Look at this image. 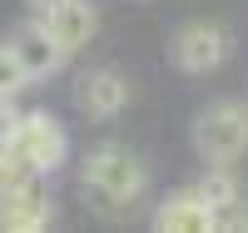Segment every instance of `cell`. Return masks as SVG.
<instances>
[{"mask_svg":"<svg viewBox=\"0 0 248 233\" xmlns=\"http://www.w3.org/2000/svg\"><path fill=\"white\" fill-rule=\"evenodd\" d=\"M25 84H30V79H25V70L15 65V55H10V50H0V99H15Z\"/></svg>","mask_w":248,"mask_h":233,"instance_id":"obj_11","label":"cell"},{"mask_svg":"<svg viewBox=\"0 0 248 233\" xmlns=\"http://www.w3.org/2000/svg\"><path fill=\"white\" fill-rule=\"evenodd\" d=\"M45 20V30H50V40L60 45V55H79L94 40V30H99V20H94V10H90V0H60L55 10H45L40 15Z\"/></svg>","mask_w":248,"mask_h":233,"instance_id":"obj_7","label":"cell"},{"mask_svg":"<svg viewBox=\"0 0 248 233\" xmlns=\"http://www.w3.org/2000/svg\"><path fill=\"white\" fill-rule=\"evenodd\" d=\"M194 149L203 164L233 169L248 154V109L238 99H214L209 109L194 119Z\"/></svg>","mask_w":248,"mask_h":233,"instance_id":"obj_2","label":"cell"},{"mask_svg":"<svg viewBox=\"0 0 248 233\" xmlns=\"http://www.w3.org/2000/svg\"><path fill=\"white\" fill-rule=\"evenodd\" d=\"M25 5H30L35 15H45V10H55V5H60V0H25Z\"/></svg>","mask_w":248,"mask_h":233,"instance_id":"obj_12","label":"cell"},{"mask_svg":"<svg viewBox=\"0 0 248 233\" xmlns=\"http://www.w3.org/2000/svg\"><path fill=\"white\" fill-rule=\"evenodd\" d=\"M50 214H55V199L45 174H25L0 194V228L5 233H40L50 228Z\"/></svg>","mask_w":248,"mask_h":233,"instance_id":"obj_5","label":"cell"},{"mask_svg":"<svg viewBox=\"0 0 248 233\" xmlns=\"http://www.w3.org/2000/svg\"><path fill=\"white\" fill-rule=\"evenodd\" d=\"M5 50L15 55V65L25 70V79H50L55 70H65V55H60V45L50 40V30H45L40 15L35 20H20Z\"/></svg>","mask_w":248,"mask_h":233,"instance_id":"obj_6","label":"cell"},{"mask_svg":"<svg viewBox=\"0 0 248 233\" xmlns=\"http://www.w3.org/2000/svg\"><path fill=\"white\" fill-rule=\"evenodd\" d=\"M154 228L159 233H214V208L203 203L194 188H184V194H174V199L159 203Z\"/></svg>","mask_w":248,"mask_h":233,"instance_id":"obj_9","label":"cell"},{"mask_svg":"<svg viewBox=\"0 0 248 233\" xmlns=\"http://www.w3.org/2000/svg\"><path fill=\"white\" fill-rule=\"evenodd\" d=\"M194 194L214 208V218L223 214V208H233V203L243 199V194H238V179L229 174V169H218V164H209V174H203V184L194 188Z\"/></svg>","mask_w":248,"mask_h":233,"instance_id":"obj_10","label":"cell"},{"mask_svg":"<svg viewBox=\"0 0 248 233\" xmlns=\"http://www.w3.org/2000/svg\"><path fill=\"white\" fill-rule=\"evenodd\" d=\"M5 154H10L20 169H30V174H45V179H50L55 169L65 164V154H70L65 124H60L55 114H45V109L15 114L10 134H5Z\"/></svg>","mask_w":248,"mask_h":233,"instance_id":"obj_1","label":"cell"},{"mask_svg":"<svg viewBox=\"0 0 248 233\" xmlns=\"http://www.w3.org/2000/svg\"><path fill=\"white\" fill-rule=\"evenodd\" d=\"M75 104L85 119H114L124 104H129V79L119 70H90L75 90Z\"/></svg>","mask_w":248,"mask_h":233,"instance_id":"obj_8","label":"cell"},{"mask_svg":"<svg viewBox=\"0 0 248 233\" xmlns=\"http://www.w3.org/2000/svg\"><path fill=\"white\" fill-rule=\"evenodd\" d=\"M85 188L105 208H124V203H134L144 194V164L124 144H99L85 159Z\"/></svg>","mask_w":248,"mask_h":233,"instance_id":"obj_3","label":"cell"},{"mask_svg":"<svg viewBox=\"0 0 248 233\" xmlns=\"http://www.w3.org/2000/svg\"><path fill=\"white\" fill-rule=\"evenodd\" d=\"M229 50H233V30L223 25V20H189V25L174 35V45H169L174 65L189 70V75L218 70L223 60H229Z\"/></svg>","mask_w":248,"mask_h":233,"instance_id":"obj_4","label":"cell"}]
</instances>
